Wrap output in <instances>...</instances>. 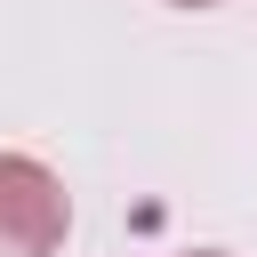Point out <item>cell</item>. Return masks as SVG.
<instances>
[{"label":"cell","instance_id":"cell-1","mask_svg":"<svg viewBox=\"0 0 257 257\" xmlns=\"http://www.w3.org/2000/svg\"><path fill=\"white\" fill-rule=\"evenodd\" d=\"M72 233V193L48 161L0 153V257H56Z\"/></svg>","mask_w":257,"mask_h":257},{"label":"cell","instance_id":"cell-2","mask_svg":"<svg viewBox=\"0 0 257 257\" xmlns=\"http://www.w3.org/2000/svg\"><path fill=\"white\" fill-rule=\"evenodd\" d=\"M169 8H217V0H169Z\"/></svg>","mask_w":257,"mask_h":257},{"label":"cell","instance_id":"cell-3","mask_svg":"<svg viewBox=\"0 0 257 257\" xmlns=\"http://www.w3.org/2000/svg\"><path fill=\"white\" fill-rule=\"evenodd\" d=\"M185 257H225V249H185Z\"/></svg>","mask_w":257,"mask_h":257}]
</instances>
